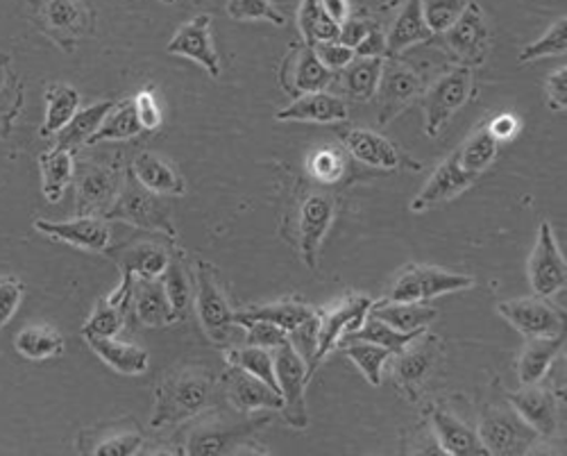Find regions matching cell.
Returning <instances> with one entry per match:
<instances>
[{"label":"cell","instance_id":"44dd1931","mask_svg":"<svg viewBox=\"0 0 567 456\" xmlns=\"http://www.w3.org/2000/svg\"><path fill=\"white\" fill-rule=\"evenodd\" d=\"M220 386L225 391V397L239 408V412H259V408H272V412H281L284 400L281 393L261 382L259 377L229 366L227 373L220 377Z\"/></svg>","mask_w":567,"mask_h":456},{"label":"cell","instance_id":"5bb4252c","mask_svg":"<svg viewBox=\"0 0 567 456\" xmlns=\"http://www.w3.org/2000/svg\"><path fill=\"white\" fill-rule=\"evenodd\" d=\"M34 230L55 241H62L89 252H107L112 243V227L103 216H78L73 220L37 218Z\"/></svg>","mask_w":567,"mask_h":456},{"label":"cell","instance_id":"6da1fadb","mask_svg":"<svg viewBox=\"0 0 567 456\" xmlns=\"http://www.w3.org/2000/svg\"><path fill=\"white\" fill-rule=\"evenodd\" d=\"M218 386L216 375L207 369L186 366L166 375L155 393L151 427L162 429L203 416L207 408L216 404Z\"/></svg>","mask_w":567,"mask_h":456},{"label":"cell","instance_id":"d590c367","mask_svg":"<svg viewBox=\"0 0 567 456\" xmlns=\"http://www.w3.org/2000/svg\"><path fill=\"white\" fill-rule=\"evenodd\" d=\"M78 110H80L78 89L64 82H53L45 86V116L41 125L43 139H55V134H60L69 125V121L75 116Z\"/></svg>","mask_w":567,"mask_h":456},{"label":"cell","instance_id":"f907efd6","mask_svg":"<svg viewBox=\"0 0 567 456\" xmlns=\"http://www.w3.org/2000/svg\"><path fill=\"white\" fill-rule=\"evenodd\" d=\"M10 55H0V136H3L10 127L14 116L21 110V86L10 73Z\"/></svg>","mask_w":567,"mask_h":456},{"label":"cell","instance_id":"7a4b0ae2","mask_svg":"<svg viewBox=\"0 0 567 456\" xmlns=\"http://www.w3.org/2000/svg\"><path fill=\"white\" fill-rule=\"evenodd\" d=\"M475 287V280L463 272H454L441 266L409 263L398 272V278L389 287L384 300L393 302H427L447 293H461Z\"/></svg>","mask_w":567,"mask_h":456},{"label":"cell","instance_id":"9f6ffc18","mask_svg":"<svg viewBox=\"0 0 567 456\" xmlns=\"http://www.w3.org/2000/svg\"><path fill=\"white\" fill-rule=\"evenodd\" d=\"M313 51L318 55V60L329 69V71H343L352 60H354V51L343 45L341 41H322V43H313Z\"/></svg>","mask_w":567,"mask_h":456},{"label":"cell","instance_id":"db71d44e","mask_svg":"<svg viewBox=\"0 0 567 456\" xmlns=\"http://www.w3.org/2000/svg\"><path fill=\"white\" fill-rule=\"evenodd\" d=\"M309 170L322 185H334L346 173V155L337 148H320L311 155Z\"/></svg>","mask_w":567,"mask_h":456},{"label":"cell","instance_id":"ee69618b","mask_svg":"<svg viewBox=\"0 0 567 456\" xmlns=\"http://www.w3.org/2000/svg\"><path fill=\"white\" fill-rule=\"evenodd\" d=\"M499 146H502V144H497V142L493 139L488 127H486V123H484L482 127H477V132H472V134L467 136V139L463 142V146L456 151V155H458L461 164H463L467 170H472L475 175H482V173H486V170L493 166V162L497 159Z\"/></svg>","mask_w":567,"mask_h":456},{"label":"cell","instance_id":"b9f144b4","mask_svg":"<svg viewBox=\"0 0 567 456\" xmlns=\"http://www.w3.org/2000/svg\"><path fill=\"white\" fill-rule=\"evenodd\" d=\"M424 332H427V330H424ZM424 332H400V330L391 328L389 323L380 321V318H374V315L368 313L363 318V323L354 332H350L346 339L368 341V343H374L380 348H386L391 354H400L409 343H413Z\"/></svg>","mask_w":567,"mask_h":456},{"label":"cell","instance_id":"ba28073f","mask_svg":"<svg viewBox=\"0 0 567 456\" xmlns=\"http://www.w3.org/2000/svg\"><path fill=\"white\" fill-rule=\"evenodd\" d=\"M477 436L488 454L513 456L525 454L538 434L513 412V406H488L480 421Z\"/></svg>","mask_w":567,"mask_h":456},{"label":"cell","instance_id":"74e56055","mask_svg":"<svg viewBox=\"0 0 567 456\" xmlns=\"http://www.w3.org/2000/svg\"><path fill=\"white\" fill-rule=\"evenodd\" d=\"M386 58H354L341 71V84L346 94L359 103H368L374 99L377 86H380L382 69Z\"/></svg>","mask_w":567,"mask_h":456},{"label":"cell","instance_id":"03108f58","mask_svg":"<svg viewBox=\"0 0 567 456\" xmlns=\"http://www.w3.org/2000/svg\"><path fill=\"white\" fill-rule=\"evenodd\" d=\"M162 3H168V6H171V3H175V0H162Z\"/></svg>","mask_w":567,"mask_h":456},{"label":"cell","instance_id":"7dc6e473","mask_svg":"<svg viewBox=\"0 0 567 456\" xmlns=\"http://www.w3.org/2000/svg\"><path fill=\"white\" fill-rule=\"evenodd\" d=\"M159 280L164 284V291L168 296V302L177 315V321H184L186 311H188V307H192V300H194V287H192V282H188V272H186L179 255L171 257L164 276Z\"/></svg>","mask_w":567,"mask_h":456},{"label":"cell","instance_id":"603a6c76","mask_svg":"<svg viewBox=\"0 0 567 456\" xmlns=\"http://www.w3.org/2000/svg\"><path fill=\"white\" fill-rule=\"evenodd\" d=\"M341 142L357 162L372 168L395 170V168H402V164L406 162L402 151L380 132L361 129V127L346 129L341 132Z\"/></svg>","mask_w":567,"mask_h":456},{"label":"cell","instance_id":"ab89813d","mask_svg":"<svg viewBox=\"0 0 567 456\" xmlns=\"http://www.w3.org/2000/svg\"><path fill=\"white\" fill-rule=\"evenodd\" d=\"M14 348L30 361H49L64 352V336L51 325H25L14 336Z\"/></svg>","mask_w":567,"mask_h":456},{"label":"cell","instance_id":"11a10c76","mask_svg":"<svg viewBox=\"0 0 567 456\" xmlns=\"http://www.w3.org/2000/svg\"><path fill=\"white\" fill-rule=\"evenodd\" d=\"M241 330L246 332V345H257V348L275 350V348L287 343V341H291L289 334L284 332L281 328H277L272 323H264V321L241 323Z\"/></svg>","mask_w":567,"mask_h":456},{"label":"cell","instance_id":"484cf974","mask_svg":"<svg viewBox=\"0 0 567 456\" xmlns=\"http://www.w3.org/2000/svg\"><path fill=\"white\" fill-rule=\"evenodd\" d=\"M316 318H318L316 309H311L309 304L296 302V300H281V302H272V304H252L241 311H234L236 325L248 323V321H264V323H272V325L281 328L289 334V339L293 332H298L307 323L316 321Z\"/></svg>","mask_w":567,"mask_h":456},{"label":"cell","instance_id":"6f0895ef","mask_svg":"<svg viewBox=\"0 0 567 456\" xmlns=\"http://www.w3.org/2000/svg\"><path fill=\"white\" fill-rule=\"evenodd\" d=\"M23 300V282L14 278H0V330H3Z\"/></svg>","mask_w":567,"mask_h":456},{"label":"cell","instance_id":"cb8c5ba5","mask_svg":"<svg viewBox=\"0 0 567 456\" xmlns=\"http://www.w3.org/2000/svg\"><path fill=\"white\" fill-rule=\"evenodd\" d=\"M350 116V107L341 96L329 91H313V94L298 96L289 107L275 114V121H298V123H343Z\"/></svg>","mask_w":567,"mask_h":456},{"label":"cell","instance_id":"681fc988","mask_svg":"<svg viewBox=\"0 0 567 456\" xmlns=\"http://www.w3.org/2000/svg\"><path fill=\"white\" fill-rule=\"evenodd\" d=\"M125 325V307H118L103 298L93 313L89 315V321L82 328L84 339L89 336H99V339H110L116 336Z\"/></svg>","mask_w":567,"mask_h":456},{"label":"cell","instance_id":"be15d7a7","mask_svg":"<svg viewBox=\"0 0 567 456\" xmlns=\"http://www.w3.org/2000/svg\"><path fill=\"white\" fill-rule=\"evenodd\" d=\"M370 23L368 21H361V19H348L343 25H341V34H339V41L343 45H348V49H357V45L363 41V37L370 32Z\"/></svg>","mask_w":567,"mask_h":456},{"label":"cell","instance_id":"83f0119b","mask_svg":"<svg viewBox=\"0 0 567 456\" xmlns=\"http://www.w3.org/2000/svg\"><path fill=\"white\" fill-rule=\"evenodd\" d=\"M130 304L136 321L146 328H166L177 323L162 280H134Z\"/></svg>","mask_w":567,"mask_h":456},{"label":"cell","instance_id":"f546056e","mask_svg":"<svg viewBox=\"0 0 567 456\" xmlns=\"http://www.w3.org/2000/svg\"><path fill=\"white\" fill-rule=\"evenodd\" d=\"M436 348L439 339L422 334L413 343H409L400 354L395 356V375L406 388H415L417 384L424 382L436 366Z\"/></svg>","mask_w":567,"mask_h":456},{"label":"cell","instance_id":"91938a15","mask_svg":"<svg viewBox=\"0 0 567 456\" xmlns=\"http://www.w3.org/2000/svg\"><path fill=\"white\" fill-rule=\"evenodd\" d=\"M545 99L551 112H565L567 107V66L554 69L545 80Z\"/></svg>","mask_w":567,"mask_h":456},{"label":"cell","instance_id":"816d5d0a","mask_svg":"<svg viewBox=\"0 0 567 456\" xmlns=\"http://www.w3.org/2000/svg\"><path fill=\"white\" fill-rule=\"evenodd\" d=\"M227 14L229 19L241 23L268 21L277 28L287 25V17H284L270 0H227Z\"/></svg>","mask_w":567,"mask_h":456},{"label":"cell","instance_id":"f1b7e54d","mask_svg":"<svg viewBox=\"0 0 567 456\" xmlns=\"http://www.w3.org/2000/svg\"><path fill=\"white\" fill-rule=\"evenodd\" d=\"M565 345V332L554 334V336H534L527 339L523 354H519L517 361V377L519 384H540L549 369L554 366L556 356L560 354Z\"/></svg>","mask_w":567,"mask_h":456},{"label":"cell","instance_id":"3957f363","mask_svg":"<svg viewBox=\"0 0 567 456\" xmlns=\"http://www.w3.org/2000/svg\"><path fill=\"white\" fill-rule=\"evenodd\" d=\"M196 309H198V321L216 345H227L234 339V330H241L234 321V309L229 307L220 280L218 270L209 261H196Z\"/></svg>","mask_w":567,"mask_h":456},{"label":"cell","instance_id":"bcb514c9","mask_svg":"<svg viewBox=\"0 0 567 456\" xmlns=\"http://www.w3.org/2000/svg\"><path fill=\"white\" fill-rule=\"evenodd\" d=\"M300 34L307 43H322V41H339L341 25L329 19L320 6V0H302L298 12Z\"/></svg>","mask_w":567,"mask_h":456},{"label":"cell","instance_id":"d6986e66","mask_svg":"<svg viewBox=\"0 0 567 456\" xmlns=\"http://www.w3.org/2000/svg\"><path fill=\"white\" fill-rule=\"evenodd\" d=\"M141 447H144V432L134 418L84 429L78 438V452L93 456H132L138 454Z\"/></svg>","mask_w":567,"mask_h":456},{"label":"cell","instance_id":"836d02e7","mask_svg":"<svg viewBox=\"0 0 567 456\" xmlns=\"http://www.w3.org/2000/svg\"><path fill=\"white\" fill-rule=\"evenodd\" d=\"M432 34L434 32L424 23L420 0H409L386 34V55L398 58L404 51H409L411 45L430 41Z\"/></svg>","mask_w":567,"mask_h":456},{"label":"cell","instance_id":"1f68e13d","mask_svg":"<svg viewBox=\"0 0 567 456\" xmlns=\"http://www.w3.org/2000/svg\"><path fill=\"white\" fill-rule=\"evenodd\" d=\"M368 313L380 318V321L389 323L400 332H424L439 318V309L424 302H393V300H382L380 304H372Z\"/></svg>","mask_w":567,"mask_h":456},{"label":"cell","instance_id":"4fadbf2b","mask_svg":"<svg viewBox=\"0 0 567 456\" xmlns=\"http://www.w3.org/2000/svg\"><path fill=\"white\" fill-rule=\"evenodd\" d=\"M497 311L508 325H513L527 339L563 334L565 315L554 304H549L547 298L532 296V298L504 300L497 304Z\"/></svg>","mask_w":567,"mask_h":456},{"label":"cell","instance_id":"e575fe53","mask_svg":"<svg viewBox=\"0 0 567 456\" xmlns=\"http://www.w3.org/2000/svg\"><path fill=\"white\" fill-rule=\"evenodd\" d=\"M39 170H41V194L51 205H58L69 185L73 182L75 159L73 153L66 148H51L39 155Z\"/></svg>","mask_w":567,"mask_h":456},{"label":"cell","instance_id":"5b68a950","mask_svg":"<svg viewBox=\"0 0 567 456\" xmlns=\"http://www.w3.org/2000/svg\"><path fill=\"white\" fill-rule=\"evenodd\" d=\"M475 91V75L467 66H456L443 73L422 96L424 132L427 136H439L452 116L472 99Z\"/></svg>","mask_w":567,"mask_h":456},{"label":"cell","instance_id":"277c9868","mask_svg":"<svg viewBox=\"0 0 567 456\" xmlns=\"http://www.w3.org/2000/svg\"><path fill=\"white\" fill-rule=\"evenodd\" d=\"M272 356H275L277 386H279V393L284 400V406H281L284 421H287L296 429H307L309 427V408H307L305 391L311 380L309 363L291 341L275 348Z\"/></svg>","mask_w":567,"mask_h":456},{"label":"cell","instance_id":"ffe728a7","mask_svg":"<svg viewBox=\"0 0 567 456\" xmlns=\"http://www.w3.org/2000/svg\"><path fill=\"white\" fill-rule=\"evenodd\" d=\"M270 418H257L241 425H223V423H209L196 427L186 438V445L179 449L182 454L198 456V454H234L239 452V443L248 441L252 434H257L261 427H266Z\"/></svg>","mask_w":567,"mask_h":456},{"label":"cell","instance_id":"9a60e30c","mask_svg":"<svg viewBox=\"0 0 567 456\" xmlns=\"http://www.w3.org/2000/svg\"><path fill=\"white\" fill-rule=\"evenodd\" d=\"M334 220V198L322 191H311L305 196L298 209V246L307 268L316 270L322 241Z\"/></svg>","mask_w":567,"mask_h":456},{"label":"cell","instance_id":"4316f807","mask_svg":"<svg viewBox=\"0 0 567 456\" xmlns=\"http://www.w3.org/2000/svg\"><path fill=\"white\" fill-rule=\"evenodd\" d=\"M130 175L151 194H157V196H184L186 194L184 177L175 170V166L151 151L136 155V159L130 166Z\"/></svg>","mask_w":567,"mask_h":456},{"label":"cell","instance_id":"30bf717a","mask_svg":"<svg viewBox=\"0 0 567 456\" xmlns=\"http://www.w3.org/2000/svg\"><path fill=\"white\" fill-rule=\"evenodd\" d=\"M445 34L447 49L461 66H482L491 53V30L480 3H467L463 14L452 23Z\"/></svg>","mask_w":567,"mask_h":456},{"label":"cell","instance_id":"f35d334b","mask_svg":"<svg viewBox=\"0 0 567 456\" xmlns=\"http://www.w3.org/2000/svg\"><path fill=\"white\" fill-rule=\"evenodd\" d=\"M171 261V255L159 243H136L121 257V272L134 280H159Z\"/></svg>","mask_w":567,"mask_h":456},{"label":"cell","instance_id":"680465c9","mask_svg":"<svg viewBox=\"0 0 567 456\" xmlns=\"http://www.w3.org/2000/svg\"><path fill=\"white\" fill-rule=\"evenodd\" d=\"M134 110H136L138 123H141V127H144V129L155 132V129L162 127L164 114H162V110H159V105H157L151 89L138 91V94L134 96Z\"/></svg>","mask_w":567,"mask_h":456},{"label":"cell","instance_id":"ac0fdd59","mask_svg":"<svg viewBox=\"0 0 567 456\" xmlns=\"http://www.w3.org/2000/svg\"><path fill=\"white\" fill-rule=\"evenodd\" d=\"M166 53L200 64L212 77H218L223 71L218 51L214 45V39H212V17L209 14H198L192 21H186L182 28H177V32L173 34V39L166 45Z\"/></svg>","mask_w":567,"mask_h":456},{"label":"cell","instance_id":"c3c4849f","mask_svg":"<svg viewBox=\"0 0 567 456\" xmlns=\"http://www.w3.org/2000/svg\"><path fill=\"white\" fill-rule=\"evenodd\" d=\"M565 32H567V19L558 17L540 39H536L534 43H527L525 49L519 51L517 60L527 64V62H536L543 58H565V51H567V34Z\"/></svg>","mask_w":567,"mask_h":456},{"label":"cell","instance_id":"8fae6325","mask_svg":"<svg viewBox=\"0 0 567 456\" xmlns=\"http://www.w3.org/2000/svg\"><path fill=\"white\" fill-rule=\"evenodd\" d=\"M527 276L534 296L554 298L556 293L565 291L567 282V266L565 257L556 243L554 230L547 220L540 222L536 246L527 261Z\"/></svg>","mask_w":567,"mask_h":456},{"label":"cell","instance_id":"4dcf8cb0","mask_svg":"<svg viewBox=\"0 0 567 456\" xmlns=\"http://www.w3.org/2000/svg\"><path fill=\"white\" fill-rule=\"evenodd\" d=\"M432 427H434V436L445 454H456V456L488 454L477 436V429L467 427L454 414L445 412V408H434Z\"/></svg>","mask_w":567,"mask_h":456},{"label":"cell","instance_id":"e0dca14e","mask_svg":"<svg viewBox=\"0 0 567 456\" xmlns=\"http://www.w3.org/2000/svg\"><path fill=\"white\" fill-rule=\"evenodd\" d=\"M422 94V82L417 73L398 62L395 58L384 60L380 86H377V99H380V123L386 125L395 116H400L417 96Z\"/></svg>","mask_w":567,"mask_h":456},{"label":"cell","instance_id":"8d00e7d4","mask_svg":"<svg viewBox=\"0 0 567 456\" xmlns=\"http://www.w3.org/2000/svg\"><path fill=\"white\" fill-rule=\"evenodd\" d=\"M114 105H116L114 101H99L78 110L75 116L69 121V125L60 134H55V146L66 148L71 153H75L80 146H86Z\"/></svg>","mask_w":567,"mask_h":456},{"label":"cell","instance_id":"52a82bcc","mask_svg":"<svg viewBox=\"0 0 567 456\" xmlns=\"http://www.w3.org/2000/svg\"><path fill=\"white\" fill-rule=\"evenodd\" d=\"M78 216H105V211L116 200L123 177L114 166L96 164V162H80L73 173Z\"/></svg>","mask_w":567,"mask_h":456},{"label":"cell","instance_id":"d6a6232c","mask_svg":"<svg viewBox=\"0 0 567 456\" xmlns=\"http://www.w3.org/2000/svg\"><path fill=\"white\" fill-rule=\"evenodd\" d=\"M86 343L107 363L112 371H116L121 375H141L148 371L151 354L144 348L118 341L116 336H110V339L89 336Z\"/></svg>","mask_w":567,"mask_h":456},{"label":"cell","instance_id":"60d3db41","mask_svg":"<svg viewBox=\"0 0 567 456\" xmlns=\"http://www.w3.org/2000/svg\"><path fill=\"white\" fill-rule=\"evenodd\" d=\"M141 132H144V127L138 123L134 99H127L112 107V112L105 116L99 132L91 136L86 146H99L105 142H127V139H134V136Z\"/></svg>","mask_w":567,"mask_h":456},{"label":"cell","instance_id":"7bdbcfd3","mask_svg":"<svg viewBox=\"0 0 567 456\" xmlns=\"http://www.w3.org/2000/svg\"><path fill=\"white\" fill-rule=\"evenodd\" d=\"M343 348V354L352 359L354 366L363 373V377L372 386H382V371L386 366V361L393 356L386 348H380L368 341L359 339H346L339 343Z\"/></svg>","mask_w":567,"mask_h":456},{"label":"cell","instance_id":"7402d4cb","mask_svg":"<svg viewBox=\"0 0 567 456\" xmlns=\"http://www.w3.org/2000/svg\"><path fill=\"white\" fill-rule=\"evenodd\" d=\"M508 402L513 412L523 418L538 436H551L558 429V400L540 384H527L511 391Z\"/></svg>","mask_w":567,"mask_h":456},{"label":"cell","instance_id":"f6af8a7d","mask_svg":"<svg viewBox=\"0 0 567 456\" xmlns=\"http://www.w3.org/2000/svg\"><path fill=\"white\" fill-rule=\"evenodd\" d=\"M225 356H227L229 366L241 369V371H246V373L259 377L261 382H266V384L272 386L275 391H279L277 377H275V356H272V350L257 348V345L229 348Z\"/></svg>","mask_w":567,"mask_h":456},{"label":"cell","instance_id":"9c48e42d","mask_svg":"<svg viewBox=\"0 0 567 456\" xmlns=\"http://www.w3.org/2000/svg\"><path fill=\"white\" fill-rule=\"evenodd\" d=\"M372 300L368 296H350L322 313H318V341L309 366V375L320 366V361L332 352L350 332H354L368 315Z\"/></svg>","mask_w":567,"mask_h":456},{"label":"cell","instance_id":"f5cc1de1","mask_svg":"<svg viewBox=\"0 0 567 456\" xmlns=\"http://www.w3.org/2000/svg\"><path fill=\"white\" fill-rule=\"evenodd\" d=\"M422 17L434 34H443L463 14L467 0H420Z\"/></svg>","mask_w":567,"mask_h":456},{"label":"cell","instance_id":"d4e9b609","mask_svg":"<svg viewBox=\"0 0 567 456\" xmlns=\"http://www.w3.org/2000/svg\"><path fill=\"white\" fill-rule=\"evenodd\" d=\"M41 28L58 41H75L91 30V14L80 0H43Z\"/></svg>","mask_w":567,"mask_h":456},{"label":"cell","instance_id":"8992f818","mask_svg":"<svg viewBox=\"0 0 567 456\" xmlns=\"http://www.w3.org/2000/svg\"><path fill=\"white\" fill-rule=\"evenodd\" d=\"M103 218L121 220V222L141 227V230L159 232V235L168 237L171 241L177 237L168 211L159 203V196L141 187L132 175H127L116 200L112 203V207L105 211Z\"/></svg>","mask_w":567,"mask_h":456},{"label":"cell","instance_id":"7c38bea8","mask_svg":"<svg viewBox=\"0 0 567 456\" xmlns=\"http://www.w3.org/2000/svg\"><path fill=\"white\" fill-rule=\"evenodd\" d=\"M332 77L334 73L318 60L313 45L307 41L293 43L279 69L281 89L296 99L302 94H313V91H324L332 84Z\"/></svg>","mask_w":567,"mask_h":456},{"label":"cell","instance_id":"94428289","mask_svg":"<svg viewBox=\"0 0 567 456\" xmlns=\"http://www.w3.org/2000/svg\"><path fill=\"white\" fill-rule=\"evenodd\" d=\"M486 127H488L491 136H493V139H495L497 144H504V142H511L513 136L517 134V129H519V118H517L513 112H502V114L493 116V118L486 123Z\"/></svg>","mask_w":567,"mask_h":456},{"label":"cell","instance_id":"e7e4bbea","mask_svg":"<svg viewBox=\"0 0 567 456\" xmlns=\"http://www.w3.org/2000/svg\"><path fill=\"white\" fill-rule=\"evenodd\" d=\"M324 14L334 23L343 25L350 19V0H320Z\"/></svg>","mask_w":567,"mask_h":456},{"label":"cell","instance_id":"2e32d148","mask_svg":"<svg viewBox=\"0 0 567 456\" xmlns=\"http://www.w3.org/2000/svg\"><path fill=\"white\" fill-rule=\"evenodd\" d=\"M480 179V175H475L472 170H467L458 155L452 153L432 175L430 179L424 182V187L417 191V196L411 200V211L422 214L430 211L443 203H450L452 198L461 196L465 189H470L475 182Z\"/></svg>","mask_w":567,"mask_h":456},{"label":"cell","instance_id":"6125c7cd","mask_svg":"<svg viewBox=\"0 0 567 456\" xmlns=\"http://www.w3.org/2000/svg\"><path fill=\"white\" fill-rule=\"evenodd\" d=\"M354 58H386V34L372 25L354 49Z\"/></svg>","mask_w":567,"mask_h":456}]
</instances>
